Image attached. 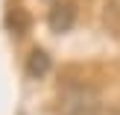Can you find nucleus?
<instances>
[{"instance_id": "1", "label": "nucleus", "mask_w": 120, "mask_h": 115, "mask_svg": "<svg viewBox=\"0 0 120 115\" xmlns=\"http://www.w3.org/2000/svg\"><path fill=\"white\" fill-rule=\"evenodd\" d=\"M59 115H103V100L85 80H64L59 89Z\"/></svg>"}, {"instance_id": "2", "label": "nucleus", "mask_w": 120, "mask_h": 115, "mask_svg": "<svg viewBox=\"0 0 120 115\" xmlns=\"http://www.w3.org/2000/svg\"><path fill=\"white\" fill-rule=\"evenodd\" d=\"M76 24V3L73 0H56L47 12V27L50 33L62 35V33H70Z\"/></svg>"}, {"instance_id": "3", "label": "nucleus", "mask_w": 120, "mask_h": 115, "mask_svg": "<svg viewBox=\"0 0 120 115\" xmlns=\"http://www.w3.org/2000/svg\"><path fill=\"white\" fill-rule=\"evenodd\" d=\"M23 71H26L29 80H44V77L53 71V59H50V53H47L44 47H35V50H29Z\"/></svg>"}, {"instance_id": "4", "label": "nucleus", "mask_w": 120, "mask_h": 115, "mask_svg": "<svg viewBox=\"0 0 120 115\" xmlns=\"http://www.w3.org/2000/svg\"><path fill=\"white\" fill-rule=\"evenodd\" d=\"M29 24H32V18H29V12L23 9V6H9V9H6V30H9L15 38H23V35L29 33Z\"/></svg>"}]
</instances>
